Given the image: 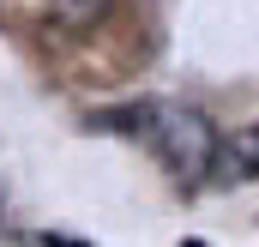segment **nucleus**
Here are the masks:
<instances>
[{
	"label": "nucleus",
	"mask_w": 259,
	"mask_h": 247,
	"mask_svg": "<svg viewBox=\"0 0 259 247\" xmlns=\"http://www.w3.org/2000/svg\"><path fill=\"white\" fill-rule=\"evenodd\" d=\"M103 127H121L133 139H145L157 157H163V169L169 175H181V181H199L211 163H217V133L211 121L187 109V103H133V109H109V115H97Z\"/></svg>",
	"instance_id": "f257e3e1"
},
{
	"label": "nucleus",
	"mask_w": 259,
	"mask_h": 247,
	"mask_svg": "<svg viewBox=\"0 0 259 247\" xmlns=\"http://www.w3.org/2000/svg\"><path fill=\"white\" fill-rule=\"evenodd\" d=\"M181 247H205V241H181Z\"/></svg>",
	"instance_id": "20e7f679"
},
{
	"label": "nucleus",
	"mask_w": 259,
	"mask_h": 247,
	"mask_svg": "<svg viewBox=\"0 0 259 247\" xmlns=\"http://www.w3.org/2000/svg\"><path fill=\"white\" fill-rule=\"evenodd\" d=\"M223 175H229V181H247V175H259V127L229 139V151H223Z\"/></svg>",
	"instance_id": "f03ea898"
},
{
	"label": "nucleus",
	"mask_w": 259,
	"mask_h": 247,
	"mask_svg": "<svg viewBox=\"0 0 259 247\" xmlns=\"http://www.w3.org/2000/svg\"><path fill=\"white\" fill-rule=\"evenodd\" d=\"M42 247H91V241H66V235H42Z\"/></svg>",
	"instance_id": "7ed1b4c3"
}]
</instances>
